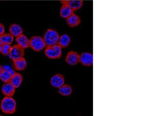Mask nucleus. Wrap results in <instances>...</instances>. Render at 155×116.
Listing matches in <instances>:
<instances>
[{
    "mask_svg": "<svg viewBox=\"0 0 155 116\" xmlns=\"http://www.w3.org/2000/svg\"><path fill=\"white\" fill-rule=\"evenodd\" d=\"M0 108L4 114H12L16 112L17 103L12 97L5 96L1 101Z\"/></svg>",
    "mask_w": 155,
    "mask_h": 116,
    "instance_id": "nucleus-1",
    "label": "nucleus"
},
{
    "mask_svg": "<svg viewBox=\"0 0 155 116\" xmlns=\"http://www.w3.org/2000/svg\"><path fill=\"white\" fill-rule=\"evenodd\" d=\"M59 37L60 35L56 30L48 29L45 31L43 38L47 46L57 44Z\"/></svg>",
    "mask_w": 155,
    "mask_h": 116,
    "instance_id": "nucleus-2",
    "label": "nucleus"
},
{
    "mask_svg": "<svg viewBox=\"0 0 155 116\" xmlns=\"http://www.w3.org/2000/svg\"><path fill=\"white\" fill-rule=\"evenodd\" d=\"M45 56L50 59H58L61 57L62 48L58 44L47 46L44 50Z\"/></svg>",
    "mask_w": 155,
    "mask_h": 116,
    "instance_id": "nucleus-3",
    "label": "nucleus"
},
{
    "mask_svg": "<svg viewBox=\"0 0 155 116\" xmlns=\"http://www.w3.org/2000/svg\"><path fill=\"white\" fill-rule=\"evenodd\" d=\"M30 40V47L35 52H41L47 47L43 38L39 36H34Z\"/></svg>",
    "mask_w": 155,
    "mask_h": 116,
    "instance_id": "nucleus-4",
    "label": "nucleus"
},
{
    "mask_svg": "<svg viewBox=\"0 0 155 116\" xmlns=\"http://www.w3.org/2000/svg\"><path fill=\"white\" fill-rule=\"evenodd\" d=\"M24 50L17 44H16L12 46L8 56L12 61L20 59L24 56Z\"/></svg>",
    "mask_w": 155,
    "mask_h": 116,
    "instance_id": "nucleus-5",
    "label": "nucleus"
},
{
    "mask_svg": "<svg viewBox=\"0 0 155 116\" xmlns=\"http://www.w3.org/2000/svg\"><path fill=\"white\" fill-rule=\"evenodd\" d=\"M80 55L74 51H70L65 58V61L70 66H75L80 63Z\"/></svg>",
    "mask_w": 155,
    "mask_h": 116,
    "instance_id": "nucleus-6",
    "label": "nucleus"
},
{
    "mask_svg": "<svg viewBox=\"0 0 155 116\" xmlns=\"http://www.w3.org/2000/svg\"><path fill=\"white\" fill-rule=\"evenodd\" d=\"M80 63L86 67H90L93 64V55L89 52H84L80 55Z\"/></svg>",
    "mask_w": 155,
    "mask_h": 116,
    "instance_id": "nucleus-7",
    "label": "nucleus"
},
{
    "mask_svg": "<svg viewBox=\"0 0 155 116\" xmlns=\"http://www.w3.org/2000/svg\"><path fill=\"white\" fill-rule=\"evenodd\" d=\"M50 82L54 88H59L65 84L64 77L61 74H55L51 77Z\"/></svg>",
    "mask_w": 155,
    "mask_h": 116,
    "instance_id": "nucleus-8",
    "label": "nucleus"
},
{
    "mask_svg": "<svg viewBox=\"0 0 155 116\" xmlns=\"http://www.w3.org/2000/svg\"><path fill=\"white\" fill-rule=\"evenodd\" d=\"M61 2L63 4H66L70 7L73 11L78 10L82 7L84 2L82 0H63Z\"/></svg>",
    "mask_w": 155,
    "mask_h": 116,
    "instance_id": "nucleus-9",
    "label": "nucleus"
},
{
    "mask_svg": "<svg viewBox=\"0 0 155 116\" xmlns=\"http://www.w3.org/2000/svg\"><path fill=\"white\" fill-rule=\"evenodd\" d=\"M16 88L10 82L5 83L1 88V92L5 96L12 97L16 92Z\"/></svg>",
    "mask_w": 155,
    "mask_h": 116,
    "instance_id": "nucleus-10",
    "label": "nucleus"
},
{
    "mask_svg": "<svg viewBox=\"0 0 155 116\" xmlns=\"http://www.w3.org/2000/svg\"><path fill=\"white\" fill-rule=\"evenodd\" d=\"M16 41L17 45L24 49L30 47V39L24 34L16 37Z\"/></svg>",
    "mask_w": 155,
    "mask_h": 116,
    "instance_id": "nucleus-11",
    "label": "nucleus"
},
{
    "mask_svg": "<svg viewBox=\"0 0 155 116\" xmlns=\"http://www.w3.org/2000/svg\"><path fill=\"white\" fill-rule=\"evenodd\" d=\"M66 23L70 27H77L81 22V18L78 15L73 13L66 19Z\"/></svg>",
    "mask_w": 155,
    "mask_h": 116,
    "instance_id": "nucleus-12",
    "label": "nucleus"
},
{
    "mask_svg": "<svg viewBox=\"0 0 155 116\" xmlns=\"http://www.w3.org/2000/svg\"><path fill=\"white\" fill-rule=\"evenodd\" d=\"M13 64L15 69L18 71H23L27 66V61L24 57L13 61Z\"/></svg>",
    "mask_w": 155,
    "mask_h": 116,
    "instance_id": "nucleus-13",
    "label": "nucleus"
},
{
    "mask_svg": "<svg viewBox=\"0 0 155 116\" xmlns=\"http://www.w3.org/2000/svg\"><path fill=\"white\" fill-rule=\"evenodd\" d=\"M23 77L21 74L15 72L12 75L10 82L16 89L18 88L21 85L23 82Z\"/></svg>",
    "mask_w": 155,
    "mask_h": 116,
    "instance_id": "nucleus-14",
    "label": "nucleus"
},
{
    "mask_svg": "<svg viewBox=\"0 0 155 116\" xmlns=\"http://www.w3.org/2000/svg\"><path fill=\"white\" fill-rule=\"evenodd\" d=\"M9 32L15 38L23 34V30L20 25L17 23H13L9 26Z\"/></svg>",
    "mask_w": 155,
    "mask_h": 116,
    "instance_id": "nucleus-15",
    "label": "nucleus"
},
{
    "mask_svg": "<svg viewBox=\"0 0 155 116\" xmlns=\"http://www.w3.org/2000/svg\"><path fill=\"white\" fill-rule=\"evenodd\" d=\"M73 13L74 11L68 5L66 4L62 5L59 11V14L61 17L66 19Z\"/></svg>",
    "mask_w": 155,
    "mask_h": 116,
    "instance_id": "nucleus-16",
    "label": "nucleus"
},
{
    "mask_svg": "<svg viewBox=\"0 0 155 116\" xmlns=\"http://www.w3.org/2000/svg\"><path fill=\"white\" fill-rule=\"evenodd\" d=\"M71 42V39L70 36L67 34H63L60 36L58 44L62 48H66L70 45Z\"/></svg>",
    "mask_w": 155,
    "mask_h": 116,
    "instance_id": "nucleus-17",
    "label": "nucleus"
},
{
    "mask_svg": "<svg viewBox=\"0 0 155 116\" xmlns=\"http://www.w3.org/2000/svg\"><path fill=\"white\" fill-rule=\"evenodd\" d=\"M58 89V92L62 96H70L73 92V88L71 85L68 84H64Z\"/></svg>",
    "mask_w": 155,
    "mask_h": 116,
    "instance_id": "nucleus-18",
    "label": "nucleus"
},
{
    "mask_svg": "<svg viewBox=\"0 0 155 116\" xmlns=\"http://www.w3.org/2000/svg\"><path fill=\"white\" fill-rule=\"evenodd\" d=\"M15 37L10 34H4L0 37V41L3 44L12 45L14 40Z\"/></svg>",
    "mask_w": 155,
    "mask_h": 116,
    "instance_id": "nucleus-19",
    "label": "nucleus"
},
{
    "mask_svg": "<svg viewBox=\"0 0 155 116\" xmlns=\"http://www.w3.org/2000/svg\"><path fill=\"white\" fill-rule=\"evenodd\" d=\"M12 74L8 70L4 69L0 74V79L2 82L6 83L10 82Z\"/></svg>",
    "mask_w": 155,
    "mask_h": 116,
    "instance_id": "nucleus-20",
    "label": "nucleus"
},
{
    "mask_svg": "<svg viewBox=\"0 0 155 116\" xmlns=\"http://www.w3.org/2000/svg\"><path fill=\"white\" fill-rule=\"evenodd\" d=\"M12 46L10 44H3L1 53L5 56H8Z\"/></svg>",
    "mask_w": 155,
    "mask_h": 116,
    "instance_id": "nucleus-21",
    "label": "nucleus"
},
{
    "mask_svg": "<svg viewBox=\"0 0 155 116\" xmlns=\"http://www.w3.org/2000/svg\"><path fill=\"white\" fill-rule=\"evenodd\" d=\"M3 68L4 69L8 70V71L10 72L11 74H12V75H13V74L15 72V70H14L13 69H12V68L10 67V66L5 65L3 66Z\"/></svg>",
    "mask_w": 155,
    "mask_h": 116,
    "instance_id": "nucleus-22",
    "label": "nucleus"
},
{
    "mask_svg": "<svg viewBox=\"0 0 155 116\" xmlns=\"http://www.w3.org/2000/svg\"><path fill=\"white\" fill-rule=\"evenodd\" d=\"M5 33V26L2 23H0V37Z\"/></svg>",
    "mask_w": 155,
    "mask_h": 116,
    "instance_id": "nucleus-23",
    "label": "nucleus"
},
{
    "mask_svg": "<svg viewBox=\"0 0 155 116\" xmlns=\"http://www.w3.org/2000/svg\"><path fill=\"white\" fill-rule=\"evenodd\" d=\"M3 44L1 41H0V53H1V51H2Z\"/></svg>",
    "mask_w": 155,
    "mask_h": 116,
    "instance_id": "nucleus-24",
    "label": "nucleus"
},
{
    "mask_svg": "<svg viewBox=\"0 0 155 116\" xmlns=\"http://www.w3.org/2000/svg\"><path fill=\"white\" fill-rule=\"evenodd\" d=\"M3 70V66H1V65H0V74H1V72H2Z\"/></svg>",
    "mask_w": 155,
    "mask_h": 116,
    "instance_id": "nucleus-25",
    "label": "nucleus"
}]
</instances>
